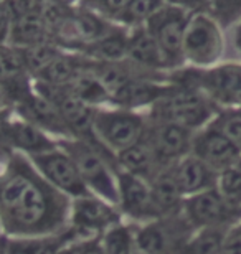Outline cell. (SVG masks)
Here are the masks:
<instances>
[{"mask_svg":"<svg viewBox=\"0 0 241 254\" xmlns=\"http://www.w3.org/2000/svg\"><path fill=\"white\" fill-rule=\"evenodd\" d=\"M71 198L53 189L18 152L0 169V231L8 238H48L70 226Z\"/></svg>","mask_w":241,"mask_h":254,"instance_id":"6da1fadb","label":"cell"},{"mask_svg":"<svg viewBox=\"0 0 241 254\" xmlns=\"http://www.w3.org/2000/svg\"><path fill=\"white\" fill-rule=\"evenodd\" d=\"M58 145L73 159L81 180L91 195L117 206L119 190H117L116 155L106 150L99 142H89L75 137L58 140Z\"/></svg>","mask_w":241,"mask_h":254,"instance_id":"7a4b0ae2","label":"cell"},{"mask_svg":"<svg viewBox=\"0 0 241 254\" xmlns=\"http://www.w3.org/2000/svg\"><path fill=\"white\" fill-rule=\"evenodd\" d=\"M147 118L197 132L215 119V109L212 99L200 89L173 83L172 89L149 109Z\"/></svg>","mask_w":241,"mask_h":254,"instance_id":"3957f363","label":"cell"},{"mask_svg":"<svg viewBox=\"0 0 241 254\" xmlns=\"http://www.w3.org/2000/svg\"><path fill=\"white\" fill-rule=\"evenodd\" d=\"M147 124V114L106 106L96 111L93 130L96 140L111 154L117 155L144 139Z\"/></svg>","mask_w":241,"mask_h":254,"instance_id":"277c9868","label":"cell"},{"mask_svg":"<svg viewBox=\"0 0 241 254\" xmlns=\"http://www.w3.org/2000/svg\"><path fill=\"white\" fill-rule=\"evenodd\" d=\"M193 233L183 213L134 225L136 248L144 254H180Z\"/></svg>","mask_w":241,"mask_h":254,"instance_id":"5b68a950","label":"cell"},{"mask_svg":"<svg viewBox=\"0 0 241 254\" xmlns=\"http://www.w3.org/2000/svg\"><path fill=\"white\" fill-rule=\"evenodd\" d=\"M124 221L119 208L94 195L71 200L68 230L75 243L99 238L117 223ZM73 243V245H75Z\"/></svg>","mask_w":241,"mask_h":254,"instance_id":"8992f818","label":"cell"},{"mask_svg":"<svg viewBox=\"0 0 241 254\" xmlns=\"http://www.w3.org/2000/svg\"><path fill=\"white\" fill-rule=\"evenodd\" d=\"M182 213L193 226V230H205V228L230 230L241 221V206L232 205L217 189L185 198Z\"/></svg>","mask_w":241,"mask_h":254,"instance_id":"52a82bcc","label":"cell"},{"mask_svg":"<svg viewBox=\"0 0 241 254\" xmlns=\"http://www.w3.org/2000/svg\"><path fill=\"white\" fill-rule=\"evenodd\" d=\"M188 18H190V15L185 10L163 5L144 25L149 33L156 38L170 68H178L185 62V58H183V35H185Z\"/></svg>","mask_w":241,"mask_h":254,"instance_id":"ba28073f","label":"cell"},{"mask_svg":"<svg viewBox=\"0 0 241 254\" xmlns=\"http://www.w3.org/2000/svg\"><path fill=\"white\" fill-rule=\"evenodd\" d=\"M223 50L222 35L217 23L203 12L188 18L183 35V58L197 66L213 64Z\"/></svg>","mask_w":241,"mask_h":254,"instance_id":"9c48e42d","label":"cell"},{"mask_svg":"<svg viewBox=\"0 0 241 254\" xmlns=\"http://www.w3.org/2000/svg\"><path fill=\"white\" fill-rule=\"evenodd\" d=\"M35 169L43 177L48 184L66 195L71 200L91 195L86 189L80 177V172L76 169L73 159L58 145V149L47 152V154L30 157Z\"/></svg>","mask_w":241,"mask_h":254,"instance_id":"30bf717a","label":"cell"},{"mask_svg":"<svg viewBox=\"0 0 241 254\" xmlns=\"http://www.w3.org/2000/svg\"><path fill=\"white\" fill-rule=\"evenodd\" d=\"M117 190H119L117 208L124 221L131 225H146V223L159 220L149 182L127 174V172L117 170Z\"/></svg>","mask_w":241,"mask_h":254,"instance_id":"8fae6325","label":"cell"},{"mask_svg":"<svg viewBox=\"0 0 241 254\" xmlns=\"http://www.w3.org/2000/svg\"><path fill=\"white\" fill-rule=\"evenodd\" d=\"M193 130L185 127L149 119L144 139L163 167H170L192 152Z\"/></svg>","mask_w":241,"mask_h":254,"instance_id":"7c38bea8","label":"cell"},{"mask_svg":"<svg viewBox=\"0 0 241 254\" xmlns=\"http://www.w3.org/2000/svg\"><path fill=\"white\" fill-rule=\"evenodd\" d=\"M190 154L198 157L217 174H222L232 167H238L241 160L238 145L210 124L195 132Z\"/></svg>","mask_w":241,"mask_h":254,"instance_id":"4fadbf2b","label":"cell"},{"mask_svg":"<svg viewBox=\"0 0 241 254\" xmlns=\"http://www.w3.org/2000/svg\"><path fill=\"white\" fill-rule=\"evenodd\" d=\"M12 109L15 116H18L20 119L27 121L30 124L37 126L38 129L45 130L56 140L71 139L73 137L70 129L66 127L63 118L60 116L58 109L48 99H45L43 96L35 93V89L30 91L23 99H20Z\"/></svg>","mask_w":241,"mask_h":254,"instance_id":"5bb4252c","label":"cell"},{"mask_svg":"<svg viewBox=\"0 0 241 254\" xmlns=\"http://www.w3.org/2000/svg\"><path fill=\"white\" fill-rule=\"evenodd\" d=\"M172 86L173 83L170 79L165 81L159 78H149V76H137L111 96L109 106L141 113L142 108L151 109L159 99H162L172 89Z\"/></svg>","mask_w":241,"mask_h":254,"instance_id":"9a60e30c","label":"cell"},{"mask_svg":"<svg viewBox=\"0 0 241 254\" xmlns=\"http://www.w3.org/2000/svg\"><path fill=\"white\" fill-rule=\"evenodd\" d=\"M126 62L136 66L137 69L154 76H163V71L172 69L156 38L149 33L144 25L129 30Z\"/></svg>","mask_w":241,"mask_h":254,"instance_id":"2e32d148","label":"cell"},{"mask_svg":"<svg viewBox=\"0 0 241 254\" xmlns=\"http://www.w3.org/2000/svg\"><path fill=\"white\" fill-rule=\"evenodd\" d=\"M170 169L178 189L185 198L217 189L218 174L193 154H188L175 162L173 165H170Z\"/></svg>","mask_w":241,"mask_h":254,"instance_id":"e0dca14e","label":"cell"},{"mask_svg":"<svg viewBox=\"0 0 241 254\" xmlns=\"http://www.w3.org/2000/svg\"><path fill=\"white\" fill-rule=\"evenodd\" d=\"M10 147L13 152H18L25 157H37L58 149V140L53 139L45 130L38 129L37 126L20 119L13 114L10 124Z\"/></svg>","mask_w":241,"mask_h":254,"instance_id":"ac0fdd59","label":"cell"},{"mask_svg":"<svg viewBox=\"0 0 241 254\" xmlns=\"http://www.w3.org/2000/svg\"><path fill=\"white\" fill-rule=\"evenodd\" d=\"M116 167H117V170H122L134 177H139V179L149 182V184H151L163 169H167V167H163L161 164V160L154 154L152 147L149 145V142L146 139L137 142L136 145L129 147V149L119 152V154L116 155Z\"/></svg>","mask_w":241,"mask_h":254,"instance_id":"d6986e66","label":"cell"},{"mask_svg":"<svg viewBox=\"0 0 241 254\" xmlns=\"http://www.w3.org/2000/svg\"><path fill=\"white\" fill-rule=\"evenodd\" d=\"M88 68V60L81 57L80 53L66 52L63 50L47 68H43L37 76H33V81L45 83L50 86H60L66 88L70 86L78 76Z\"/></svg>","mask_w":241,"mask_h":254,"instance_id":"ffe728a7","label":"cell"},{"mask_svg":"<svg viewBox=\"0 0 241 254\" xmlns=\"http://www.w3.org/2000/svg\"><path fill=\"white\" fill-rule=\"evenodd\" d=\"M151 191L154 198V205L157 208L159 218L180 215L185 196L178 189L172 169L167 167L151 182Z\"/></svg>","mask_w":241,"mask_h":254,"instance_id":"44dd1931","label":"cell"},{"mask_svg":"<svg viewBox=\"0 0 241 254\" xmlns=\"http://www.w3.org/2000/svg\"><path fill=\"white\" fill-rule=\"evenodd\" d=\"M127 45H129V30L117 27L114 32L102 37L101 40L83 47L78 53L89 62L119 63L124 62L127 57Z\"/></svg>","mask_w":241,"mask_h":254,"instance_id":"7402d4cb","label":"cell"},{"mask_svg":"<svg viewBox=\"0 0 241 254\" xmlns=\"http://www.w3.org/2000/svg\"><path fill=\"white\" fill-rule=\"evenodd\" d=\"M43 42H53L51 40V32L43 22L42 17L35 12L25 13L22 17L15 18L12 22L8 33V45L17 50L35 47Z\"/></svg>","mask_w":241,"mask_h":254,"instance_id":"603a6c76","label":"cell"},{"mask_svg":"<svg viewBox=\"0 0 241 254\" xmlns=\"http://www.w3.org/2000/svg\"><path fill=\"white\" fill-rule=\"evenodd\" d=\"M66 89L70 91L75 98L83 101L84 104L93 106V108H106L111 104V96L107 93V89L99 83V79L86 68L78 78H76L70 86H66Z\"/></svg>","mask_w":241,"mask_h":254,"instance_id":"cb8c5ba5","label":"cell"},{"mask_svg":"<svg viewBox=\"0 0 241 254\" xmlns=\"http://www.w3.org/2000/svg\"><path fill=\"white\" fill-rule=\"evenodd\" d=\"M99 241L106 254H134L137 251L134 225L127 221H121L109 228L99 236Z\"/></svg>","mask_w":241,"mask_h":254,"instance_id":"d4e9b609","label":"cell"},{"mask_svg":"<svg viewBox=\"0 0 241 254\" xmlns=\"http://www.w3.org/2000/svg\"><path fill=\"white\" fill-rule=\"evenodd\" d=\"M227 233L228 230L225 228L195 230L180 254H223V243Z\"/></svg>","mask_w":241,"mask_h":254,"instance_id":"484cf974","label":"cell"},{"mask_svg":"<svg viewBox=\"0 0 241 254\" xmlns=\"http://www.w3.org/2000/svg\"><path fill=\"white\" fill-rule=\"evenodd\" d=\"M61 52H63V48L58 47L55 42H43L35 45V47L20 50V55H22L25 69H27L28 76L33 78L43 68H47Z\"/></svg>","mask_w":241,"mask_h":254,"instance_id":"4316f807","label":"cell"},{"mask_svg":"<svg viewBox=\"0 0 241 254\" xmlns=\"http://www.w3.org/2000/svg\"><path fill=\"white\" fill-rule=\"evenodd\" d=\"M163 5H165L163 0H131L129 7L119 20V25L127 30L142 27Z\"/></svg>","mask_w":241,"mask_h":254,"instance_id":"83f0119b","label":"cell"},{"mask_svg":"<svg viewBox=\"0 0 241 254\" xmlns=\"http://www.w3.org/2000/svg\"><path fill=\"white\" fill-rule=\"evenodd\" d=\"M23 76H28V73L25 69L20 50L10 47L8 43H0V84Z\"/></svg>","mask_w":241,"mask_h":254,"instance_id":"f1b7e54d","label":"cell"},{"mask_svg":"<svg viewBox=\"0 0 241 254\" xmlns=\"http://www.w3.org/2000/svg\"><path fill=\"white\" fill-rule=\"evenodd\" d=\"M217 190L235 206H241V169H232L218 174Z\"/></svg>","mask_w":241,"mask_h":254,"instance_id":"f546056e","label":"cell"},{"mask_svg":"<svg viewBox=\"0 0 241 254\" xmlns=\"http://www.w3.org/2000/svg\"><path fill=\"white\" fill-rule=\"evenodd\" d=\"M131 0H81V7L91 10L109 22L119 23L121 17L129 7Z\"/></svg>","mask_w":241,"mask_h":254,"instance_id":"4dcf8cb0","label":"cell"},{"mask_svg":"<svg viewBox=\"0 0 241 254\" xmlns=\"http://www.w3.org/2000/svg\"><path fill=\"white\" fill-rule=\"evenodd\" d=\"M210 126L227 135L233 144L238 145L241 150V114L238 111H230V113H222L215 116V119Z\"/></svg>","mask_w":241,"mask_h":254,"instance_id":"1f68e13d","label":"cell"},{"mask_svg":"<svg viewBox=\"0 0 241 254\" xmlns=\"http://www.w3.org/2000/svg\"><path fill=\"white\" fill-rule=\"evenodd\" d=\"M217 18L228 25L241 17V0H210Z\"/></svg>","mask_w":241,"mask_h":254,"instance_id":"d6a6232c","label":"cell"},{"mask_svg":"<svg viewBox=\"0 0 241 254\" xmlns=\"http://www.w3.org/2000/svg\"><path fill=\"white\" fill-rule=\"evenodd\" d=\"M13 119V109L0 111V159L7 162L13 155V150L10 147V124Z\"/></svg>","mask_w":241,"mask_h":254,"instance_id":"836d02e7","label":"cell"},{"mask_svg":"<svg viewBox=\"0 0 241 254\" xmlns=\"http://www.w3.org/2000/svg\"><path fill=\"white\" fill-rule=\"evenodd\" d=\"M223 254H241V221L228 230L223 243Z\"/></svg>","mask_w":241,"mask_h":254,"instance_id":"e575fe53","label":"cell"},{"mask_svg":"<svg viewBox=\"0 0 241 254\" xmlns=\"http://www.w3.org/2000/svg\"><path fill=\"white\" fill-rule=\"evenodd\" d=\"M165 5L177 7L182 10H195V12L202 13V10H207L210 7V0H163Z\"/></svg>","mask_w":241,"mask_h":254,"instance_id":"d590c367","label":"cell"},{"mask_svg":"<svg viewBox=\"0 0 241 254\" xmlns=\"http://www.w3.org/2000/svg\"><path fill=\"white\" fill-rule=\"evenodd\" d=\"M2 109H12V106H10V101L7 98V93H5L3 86L0 84V111Z\"/></svg>","mask_w":241,"mask_h":254,"instance_id":"8d00e7d4","label":"cell"},{"mask_svg":"<svg viewBox=\"0 0 241 254\" xmlns=\"http://www.w3.org/2000/svg\"><path fill=\"white\" fill-rule=\"evenodd\" d=\"M237 47H238V50L241 52V27L238 28V32H237Z\"/></svg>","mask_w":241,"mask_h":254,"instance_id":"74e56055","label":"cell"},{"mask_svg":"<svg viewBox=\"0 0 241 254\" xmlns=\"http://www.w3.org/2000/svg\"><path fill=\"white\" fill-rule=\"evenodd\" d=\"M3 164H5V162H3L2 159H0V169H2V167H3Z\"/></svg>","mask_w":241,"mask_h":254,"instance_id":"f35d334b","label":"cell"},{"mask_svg":"<svg viewBox=\"0 0 241 254\" xmlns=\"http://www.w3.org/2000/svg\"><path fill=\"white\" fill-rule=\"evenodd\" d=\"M235 111H238V113L241 114V108H238V109H235Z\"/></svg>","mask_w":241,"mask_h":254,"instance_id":"ab89813d","label":"cell"},{"mask_svg":"<svg viewBox=\"0 0 241 254\" xmlns=\"http://www.w3.org/2000/svg\"><path fill=\"white\" fill-rule=\"evenodd\" d=\"M134 254H144V253H141V251H136Z\"/></svg>","mask_w":241,"mask_h":254,"instance_id":"60d3db41","label":"cell"},{"mask_svg":"<svg viewBox=\"0 0 241 254\" xmlns=\"http://www.w3.org/2000/svg\"><path fill=\"white\" fill-rule=\"evenodd\" d=\"M65 2H66V3H70V2H73V0H65Z\"/></svg>","mask_w":241,"mask_h":254,"instance_id":"b9f144b4","label":"cell"},{"mask_svg":"<svg viewBox=\"0 0 241 254\" xmlns=\"http://www.w3.org/2000/svg\"><path fill=\"white\" fill-rule=\"evenodd\" d=\"M238 167H240V169H241V160H240V164H238Z\"/></svg>","mask_w":241,"mask_h":254,"instance_id":"7bdbcfd3","label":"cell"},{"mask_svg":"<svg viewBox=\"0 0 241 254\" xmlns=\"http://www.w3.org/2000/svg\"><path fill=\"white\" fill-rule=\"evenodd\" d=\"M0 233H2V231H0Z\"/></svg>","mask_w":241,"mask_h":254,"instance_id":"ee69618b","label":"cell"}]
</instances>
